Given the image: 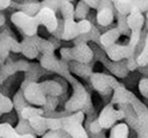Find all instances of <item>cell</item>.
Listing matches in <instances>:
<instances>
[{"instance_id": "1", "label": "cell", "mask_w": 148, "mask_h": 138, "mask_svg": "<svg viewBox=\"0 0 148 138\" xmlns=\"http://www.w3.org/2000/svg\"><path fill=\"white\" fill-rule=\"evenodd\" d=\"M41 7H50L54 11H61L63 17V33L62 40L71 41L75 40L79 33L74 15V6L68 0H43L41 1Z\"/></svg>"}, {"instance_id": "2", "label": "cell", "mask_w": 148, "mask_h": 138, "mask_svg": "<svg viewBox=\"0 0 148 138\" xmlns=\"http://www.w3.org/2000/svg\"><path fill=\"white\" fill-rule=\"evenodd\" d=\"M142 31H130V39L127 44H114L105 49L106 57L111 61L127 60L132 57H135L138 43L141 42Z\"/></svg>"}, {"instance_id": "3", "label": "cell", "mask_w": 148, "mask_h": 138, "mask_svg": "<svg viewBox=\"0 0 148 138\" xmlns=\"http://www.w3.org/2000/svg\"><path fill=\"white\" fill-rule=\"evenodd\" d=\"M64 78H66L68 80V83H71L73 87V95L66 102L64 108H66L68 113H75L78 110H81L88 103V101H90L88 93L85 89V87L82 85L75 77L72 76V73H69V75L66 76Z\"/></svg>"}, {"instance_id": "4", "label": "cell", "mask_w": 148, "mask_h": 138, "mask_svg": "<svg viewBox=\"0 0 148 138\" xmlns=\"http://www.w3.org/2000/svg\"><path fill=\"white\" fill-rule=\"evenodd\" d=\"M62 119V130L71 138H88V135L82 126L85 114L82 110H78L71 115H64Z\"/></svg>"}, {"instance_id": "5", "label": "cell", "mask_w": 148, "mask_h": 138, "mask_svg": "<svg viewBox=\"0 0 148 138\" xmlns=\"http://www.w3.org/2000/svg\"><path fill=\"white\" fill-rule=\"evenodd\" d=\"M93 51L88 43H78L72 48H61L60 55L64 61H75L79 64H90L93 59Z\"/></svg>"}, {"instance_id": "6", "label": "cell", "mask_w": 148, "mask_h": 138, "mask_svg": "<svg viewBox=\"0 0 148 138\" xmlns=\"http://www.w3.org/2000/svg\"><path fill=\"white\" fill-rule=\"evenodd\" d=\"M11 22L12 24H14V26H17L25 36H36L38 33V21H37L36 16L35 17H30L25 15L22 11H16L11 15Z\"/></svg>"}, {"instance_id": "7", "label": "cell", "mask_w": 148, "mask_h": 138, "mask_svg": "<svg viewBox=\"0 0 148 138\" xmlns=\"http://www.w3.org/2000/svg\"><path fill=\"white\" fill-rule=\"evenodd\" d=\"M11 51L21 53V42L13 37L8 29H3L0 33V67L5 64Z\"/></svg>"}, {"instance_id": "8", "label": "cell", "mask_w": 148, "mask_h": 138, "mask_svg": "<svg viewBox=\"0 0 148 138\" xmlns=\"http://www.w3.org/2000/svg\"><path fill=\"white\" fill-rule=\"evenodd\" d=\"M125 118V112L123 109H116L115 105L109 103L106 105L97 118V121L100 125V127L103 128H110L115 125L117 120H122Z\"/></svg>"}, {"instance_id": "9", "label": "cell", "mask_w": 148, "mask_h": 138, "mask_svg": "<svg viewBox=\"0 0 148 138\" xmlns=\"http://www.w3.org/2000/svg\"><path fill=\"white\" fill-rule=\"evenodd\" d=\"M40 66L47 71L50 72H56L60 76H62L63 78L68 76L71 71H69V66L68 62L64 60H60L55 57V54H50V55H41L40 58Z\"/></svg>"}, {"instance_id": "10", "label": "cell", "mask_w": 148, "mask_h": 138, "mask_svg": "<svg viewBox=\"0 0 148 138\" xmlns=\"http://www.w3.org/2000/svg\"><path fill=\"white\" fill-rule=\"evenodd\" d=\"M23 96L26 102H30L31 105L43 107L47 102V96H45L44 91L41 87L40 82H31L22 88Z\"/></svg>"}, {"instance_id": "11", "label": "cell", "mask_w": 148, "mask_h": 138, "mask_svg": "<svg viewBox=\"0 0 148 138\" xmlns=\"http://www.w3.org/2000/svg\"><path fill=\"white\" fill-rule=\"evenodd\" d=\"M90 79L93 88L100 94H106L108 90H115L119 85V83L114 76H110L101 72H93L91 75Z\"/></svg>"}, {"instance_id": "12", "label": "cell", "mask_w": 148, "mask_h": 138, "mask_svg": "<svg viewBox=\"0 0 148 138\" xmlns=\"http://www.w3.org/2000/svg\"><path fill=\"white\" fill-rule=\"evenodd\" d=\"M40 25H43L50 34L55 33L59 28V19L56 17V11H54L50 7H41L40 12L36 15Z\"/></svg>"}, {"instance_id": "13", "label": "cell", "mask_w": 148, "mask_h": 138, "mask_svg": "<svg viewBox=\"0 0 148 138\" xmlns=\"http://www.w3.org/2000/svg\"><path fill=\"white\" fill-rule=\"evenodd\" d=\"M115 18L114 5L110 0H100L99 7L96 15V22L99 26H109L112 24Z\"/></svg>"}, {"instance_id": "14", "label": "cell", "mask_w": 148, "mask_h": 138, "mask_svg": "<svg viewBox=\"0 0 148 138\" xmlns=\"http://www.w3.org/2000/svg\"><path fill=\"white\" fill-rule=\"evenodd\" d=\"M30 64L25 61V60H18V61H11L4 64V65L0 67V85L4 83V80H6L10 76L14 75L16 72H26L29 70Z\"/></svg>"}, {"instance_id": "15", "label": "cell", "mask_w": 148, "mask_h": 138, "mask_svg": "<svg viewBox=\"0 0 148 138\" xmlns=\"http://www.w3.org/2000/svg\"><path fill=\"white\" fill-rule=\"evenodd\" d=\"M21 53L27 59H36L38 57L40 51H38V47H37L35 36H32V37L24 36L23 41L21 42Z\"/></svg>"}, {"instance_id": "16", "label": "cell", "mask_w": 148, "mask_h": 138, "mask_svg": "<svg viewBox=\"0 0 148 138\" xmlns=\"http://www.w3.org/2000/svg\"><path fill=\"white\" fill-rule=\"evenodd\" d=\"M11 6L17 8V11H22L30 17H35L41 10V3L36 1V0H30V1H25V3H21V4L14 3L12 0Z\"/></svg>"}, {"instance_id": "17", "label": "cell", "mask_w": 148, "mask_h": 138, "mask_svg": "<svg viewBox=\"0 0 148 138\" xmlns=\"http://www.w3.org/2000/svg\"><path fill=\"white\" fill-rule=\"evenodd\" d=\"M146 22V17L143 13L132 11L127 15V25L130 31H142V28Z\"/></svg>"}, {"instance_id": "18", "label": "cell", "mask_w": 148, "mask_h": 138, "mask_svg": "<svg viewBox=\"0 0 148 138\" xmlns=\"http://www.w3.org/2000/svg\"><path fill=\"white\" fill-rule=\"evenodd\" d=\"M134 94H132L128 89H125L122 84H119L115 90H114V95L111 98V103L112 105H129L133 98Z\"/></svg>"}, {"instance_id": "19", "label": "cell", "mask_w": 148, "mask_h": 138, "mask_svg": "<svg viewBox=\"0 0 148 138\" xmlns=\"http://www.w3.org/2000/svg\"><path fill=\"white\" fill-rule=\"evenodd\" d=\"M119 36H121V33L117 28H112L103 34H100V37H99V43L103 48H109L111 46L116 44V42L118 41Z\"/></svg>"}, {"instance_id": "20", "label": "cell", "mask_w": 148, "mask_h": 138, "mask_svg": "<svg viewBox=\"0 0 148 138\" xmlns=\"http://www.w3.org/2000/svg\"><path fill=\"white\" fill-rule=\"evenodd\" d=\"M0 138H37V137L34 133L19 135L11 124L1 123L0 124Z\"/></svg>"}, {"instance_id": "21", "label": "cell", "mask_w": 148, "mask_h": 138, "mask_svg": "<svg viewBox=\"0 0 148 138\" xmlns=\"http://www.w3.org/2000/svg\"><path fill=\"white\" fill-rule=\"evenodd\" d=\"M27 121H29V125L37 135L43 136L44 133H47L48 127H47V123H45V117L40 115L36 118H31Z\"/></svg>"}, {"instance_id": "22", "label": "cell", "mask_w": 148, "mask_h": 138, "mask_svg": "<svg viewBox=\"0 0 148 138\" xmlns=\"http://www.w3.org/2000/svg\"><path fill=\"white\" fill-rule=\"evenodd\" d=\"M68 66H69V71L71 73H74L77 76L80 77H88L92 75L91 72V67L88 66V64H79V62H68Z\"/></svg>"}, {"instance_id": "23", "label": "cell", "mask_w": 148, "mask_h": 138, "mask_svg": "<svg viewBox=\"0 0 148 138\" xmlns=\"http://www.w3.org/2000/svg\"><path fill=\"white\" fill-rule=\"evenodd\" d=\"M105 66L109 69L110 72H112L117 77H125L128 75V70L125 67V64L119 61H106Z\"/></svg>"}, {"instance_id": "24", "label": "cell", "mask_w": 148, "mask_h": 138, "mask_svg": "<svg viewBox=\"0 0 148 138\" xmlns=\"http://www.w3.org/2000/svg\"><path fill=\"white\" fill-rule=\"evenodd\" d=\"M114 8L122 15H129L133 10V0H110Z\"/></svg>"}, {"instance_id": "25", "label": "cell", "mask_w": 148, "mask_h": 138, "mask_svg": "<svg viewBox=\"0 0 148 138\" xmlns=\"http://www.w3.org/2000/svg\"><path fill=\"white\" fill-rule=\"evenodd\" d=\"M21 117L22 119L25 120H29L31 118H36L40 115H44V109L43 108H36V107H31V106H25L22 110H21Z\"/></svg>"}, {"instance_id": "26", "label": "cell", "mask_w": 148, "mask_h": 138, "mask_svg": "<svg viewBox=\"0 0 148 138\" xmlns=\"http://www.w3.org/2000/svg\"><path fill=\"white\" fill-rule=\"evenodd\" d=\"M136 62L138 67H146L148 66V33L145 37V44L141 49V52L137 54Z\"/></svg>"}, {"instance_id": "27", "label": "cell", "mask_w": 148, "mask_h": 138, "mask_svg": "<svg viewBox=\"0 0 148 138\" xmlns=\"http://www.w3.org/2000/svg\"><path fill=\"white\" fill-rule=\"evenodd\" d=\"M13 101L10 98L5 96L1 91H0V113L1 114H6V113H10L12 112L13 109Z\"/></svg>"}, {"instance_id": "28", "label": "cell", "mask_w": 148, "mask_h": 138, "mask_svg": "<svg viewBox=\"0 0 148 138\" xmlns=\"http://www.w3.org/2000/svg\"><path fill=\"white\" fill-rule=\"evenodd\" d=\"M88 11H90V7L86 5V3L84 1V0H80L78 6L74 7V15H75V17L79 18V21L80 19H85Z\"/></svg>"}, {"instance_id": "29", "label": "cell", "mask_w": 148, "mask_h": 138, "mask_svg": "<svg viewBox=\"0 0 148 138\" xmlns=\"http://www.w3.org/2000/svg\"><path fill=\"white\" fill-rule=\"evenodd\" d=\"M47 127L50 131H60L62 130V119L61 118H45Z\"/></svg>"}, {"instance_id": "30", "label": "cell", "mask_w": 148, "mask_h": 138, "mask_svg": "<svg viewBox=\"0 0 148 138\" xmlns=\"http://www.w3.org/2000/svg\"><path fill=\"white\" fill-rule=\"evenodd\" d=\"M117 29L119 30L121 35H127V34H130L129 31V28L127 25V15H122V13H118L117 15Z\"/></svg>"}, {"instance_id": "31", "label": "cell", "mask_w": 148, "mask_h": 138, "mask_svg": "<svg viewBox=\"0 0 148 138\" xmlns=\"http://www.w3.org/2000/svg\"><path fill=\"white\" fill-rule=\"evenodd\" d=\"M92 22L88 21V19H80L79 22H77V26H78V33L79 35H85V34H88L92 29Z\"/></svg>"}, {"instance_id": "32", "label": "cell", "mask_w": 148, "mask_h": 138, "mask_svg": "<svg viewBox=\"0 0 148 138\" xmlns=\"http://www.w3.org/2000/svg\"><path fill=\"white\" fill-rule=\"evenodd\" d=\"M16 128V131L19 133V135H26V133H31V126L29 125V121L25 120V119H21V121L18 123L17 127Z\"/></svg>"}, {"instance_id": "33", "label": "cell", "mask_w": 148, "mask_h": 138, "mask_svg": "<svg viewBox=\"0 0 148 138\" xmlns=\"http://www.w3.org/2000/svg\"><path fill=\"white\" fill-rule=\"evenodd\" d=\"M42 138H69V136L63 130H60V131H49L44 133Z\"/></svg>"}, {"instance_id": "34", "label": "cell", "mask_w": 148, "mask_h": 138, "mask_svg": "<svg viewBox=\"0 0 148 138\" xmlns=\"http://www.w3.org/2000/svg\"><path fill=\"white\" fill-rule=\"evenodd\" d=\"M138 90L146 98H148V78H142L138 82Z\"/></svg>"}, {"instance_id": "35", "label": "cell", "mask_w": 148, "mask_h": 138, "mask_svg": "<svg viewBox=\"0 0 148 138\" xmlns=\"http://www.w3.org/2000/svg\"><path fill=\"white\" fill-rule=\"evenodd\" d=\"M125 67L128 71H134L136 70L138 66H137V62H136V57H132V58H129L127 59L125 61Z\"/></svg>"}, {"instance_id": "36", "label": "cell", "mask_w": 148, "mask_h": 138, "mask_svg": "<svg viewBox=\"0 0 148 138\" xmlns=\"http://www.w3.org/2000/svg\"><path fill=\"white\" fill-rule=\"evenodd\" d=\"M103 128L100 127V125L98 124V121H97V119L96 120H93L92 123H90V125H88V131L91 132V133H93V135H97V133H99Z\"/></svg>"}, {"instance_id": "37", "label": "cell", "mask_w": 148, "mask_h": 138, "mask_svg": "<svg viewBox=\"0 0 148 138\" xmlns=\"http://www.w3.org/2000/svg\"><path fill=\"white\" fill-rule=\"evenodd\" d=\"M86 3V5L90 7V8H93V10H98L99 7V4H100V0H84Z\"/></svg>"}, {"instance_id": "38", "label": "cell", "mask_w": 148, "mask_h": 138, "mask_svg": "<svg viewBox=\"0 0 148 138\" xmlns=\"http://www.w3.org/2000/svg\"><path fill=\"white\" fill-rule=\"evenodd\" d=\"M12 4V0H0V12L8 8Z\"/></svg>"}, {"instance_id": "39", "label": "cell", "mask_w": 148, "mask_h": 138, "mask_svg": "<svg viewBox=\"0 0 148 138\" xmlns=\"http://www.w3.org/2000/svg\"><path fill=\"white\" fill-rule=\"evenodd\" d=\"M5 23H6V18H5V15H4L3 12H0V29H1V28H4Z\"/></svg>"}, {"instance_id": "40", "label": "cell", "mask_w": 148, "mask_h": 138, "mask_svg": "<svg viewBox=\"0 0 148 138\" xmlns=\"http://www.w3.org/2000/svg\"><path fill=\"white\" fill-rule=\"evenodd\" d=\"M146 18H147V21H148V11L146 12Z\"/></svg>"}, {"instance_id": "41", "label": "cell", "mask_w": 148, "mask_h": 138, "mask_svg": "<svg viewBox=\"0 0 148 138\" xmlns=\"http://www.w3.org/2000/svg\"><path fill=\"white\" fill-rule=\"evenodd\" d=\"M68 1H69V3H72V1H73V0H68Z\"/></svg>"}, {"instance_id": "42", "label": "cell", "mask_w": 148, "mask_h": 138, "mask_svg": "<svg viewBox=\"0 0 148 138\" xmlns=\"http://www.w3.org/2000/svg\"><path fill=\"white\" fill-rule=\"evenodd\" d=\"M0 115H1V113H0Z\"/></svg>"}]
</instances>
